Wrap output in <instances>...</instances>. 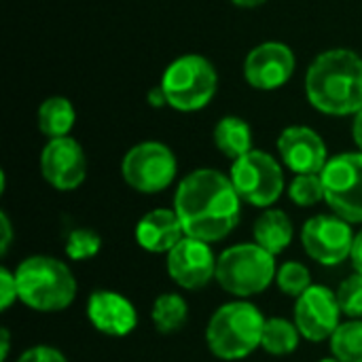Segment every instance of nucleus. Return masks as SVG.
<instances>
[{
  "label": "nucleus",
  "instance_id": "nucleus-3",
  "mask_svg": "<svg viewBox=\"0 0 362 362\" xmlns=\"http://www.w3.org/2000/svg\"><path fill=\"white\" fill-rule=\"evenodd\" d=\"M19 301L36 312H62L76 297V280L66 263L36 255L19 263L15 272Z\"/></svg>",
  "mask_w": 362,
  "mask_h": 362
},
{
  "label": "nucleus",
  "instance_id": "nucleus-17",
  "mask_svg": "<svg viewBox=\"0 0 362 362\" xmlns=\"http://www.w3.org/2000/svg\"><path fill=\"white\" fill-rule=\"evenodd\" d=\"M187 238L182 223L176 214V210L157 208L151 210L140 218L136 225V240L138 244L155 255L170 252L176 244H180Z\"/></svg>",
  "mask_w": 362,
  "mask_h": 362
},
{
  "label": "nucleus",
  "instance_id": "nucleus-28",
  "mask_svg": "<svg viewBox=\"0 0 362 362\" xmlns=\"http://www.w3.org/2000/svg\"><path fill=\"white\" fill-rule=\"evenodd\" d=\"M17 299H19V293H17L15 274H11L6 267H2L0 269V308H2V312H6Z\"/></svg>",
  "mask_w": 362,
  "mask_h": 362
},
{
  "label": "nucleus",
  "instance_id": "nucleus-31",
  "mask_svg": "<svg viewBox=\"0 0 362 362\" xmlns=\"http://www.w3.org/2000/svg\"><path fill=\"white\" fill-rule=\"evenodd\" d=\"M350 259H352V265H354L356 274H362V231L356 233V238H354V246H352Z\"/></svg>",
  "mask_w": 362,
  "mask_h": 362
},
{
  "label": "nucleus",
  "instance_id": "nucleus-18",
  "mask_svg": "<svg viewBox=\"0 0 362 362\" xmlns=\"http://www.w3.org/2000/svg\"><path fill=\"white\" fill-rule=\"evenodd\" d=\"M255 244L265 248L269 255L284 252L293 242V223L282 210H265L252 227Z\"/></svg>",
  "mask_w": 362,
  "mask_h": 362
},
{
  "label": "nucleus",
  "instance_id": "nucleus-23",
  "mask_svg": "<svg viewBox=\"0 0 362 362\" xmlns=\"http://www.w3.org/2000/svg\"><path fill=\"white\" fill-rule=\"evenodd\" d=\"M331 352L339 362H362V320L337 327L331 337Z\"/></svg>",
  "mask_w": 362,
  "mask_h": 362
},
{
  "label": "nucleus",
  "instance_id": "nucleus-6",
  "mask_svg": "<svg viewBox=\"0 0 362 362\" xmlns=\"http://www.w3.org/2000/svg\"><path fill=\"white\" fill-rule=\"evenodd\" d=\"M276 278V261L259 244H238L216 259V282L235 297H252L269 288Z\"/></svg>",
  "mask_w": 362,
  "mask_h": 362
},
{
  "label": "nucleus",
  "instance_id": "nucleus-22",
  "mask_svg": "<svg viewBox=\"0 0 362 362\" xmlns=\"http://www.w3.org/2000/svg\"><path fill=\"white\" fill-rule=\"evenodd\" d=\"M299 337H301V333H299L297 325H293L284 318H269V320H265L261 348L267 354L286 356L297 350Z\"/></svg>",
  "mask_w": 362,
  "mask_h": 362
},
{
  "label": "nucleus",
  "instance_id": "nucleus-9",
  "mask_svg": "<svg viewBox=\"0 0 362 362\" xmlns=\"http://www.w3.org/2000/svg\"><path fill=\"white\" fill-rule=\"evenodd\" d=\"M178 172V163L170 146L161 142H142L129 148L121 163L125 182L138 193H159L168 189Z\"/></svg>",
  "mask_w": 362,
  "mask_h": 362
},
{
  "label": "nucleus",
  "instance_id": "nucleus-8",
  "mask_svg": "<svg viewBox=\"0 0 362 362\" xmlns=\"http://www.w3.org/2000/svg\"><path fill=\"white\" fill-rule=\"evenodd\" d=\"M325 202L335 216L362 223V153H341L322 170Z\"/></svg>",
  "mask_w": 362,
  "mask_h": 362
},
{
  "label": "nucleus",
  "instance_id": "nucleus-27",
  "mask_svg": "<svg viewBox=\"0 0 362 362\" xmlns=\"http://www.w3.org/2000/svg\"><path fill=\"white\" fill-rule=\"evenodd\" d=\"M335 295L341 314L350 316L352 320H358L362 316V274L346 278Z\"/></svg>",
  "mask_w": 362,
  "mask_h": 362
},
{
  "label": "nucleus",
  "instance_id": "nucleus-16",
  "mask_svg": "<svg viewBox=\"0 0 362 362\" xmlns=\"http://www.w3.org/2000/svg\"><path fill=\"white\" fill-rule=\"evenodd\" d=\"M87 316L100 333L110 337H125L138 325V314L132 301L112 291L91 293L87 301Z\"/></svg>",
  "mask_w": 362,
  "mask_h": 362
},
{
  "label": "nucleus",
  "instance_id": "nucleus-33",
  "mask_svg": "<svg viewBox=\"0 0 362 362\" xmlns=\"http://www.w3.org/2000/svg\"><path fill=\"white\" fill-rule=\"evenodd\" d=\"M0 335H2V344H0V361L4 362L8 358V350H11V333H8V329H2L0 331Z\"/></svg>",
  "mask_w": 362,
  "mask_h": 362
},
{
  "label": "nucleus",
  "instance_id": "nucleus-2",
  "mask_svg": "<svg viewBox=\"0 0 362 362\" xmlns=\"http://www.w3.org/2000/svg\"><path fill=\"white\" fill-rule=\"evenodd\" d=\"M305 93L325 115H356L362 110V57L350 49L320 53L308 68Z\"/></svg>",
  "mask_w": 362,
  "mask_h": 362
},
{
  "label": "nucleus",
  "instance_id": "nucleus-35",
  "mask_svg": "<svg viewBox=\"0 0 362 362\" xmlns=\"http://www.w3.org/2000/svg\"><path fill=\"white\" fill-rule=\"evenodd\" d=\"M235 6H242V8H255V6H261L265 4L267 0H231Z\"/></svg>",
  "mask_w": 362,
  "mask_h": 362
},
{
  "label": "nucleus",
  "instance_id": "nucleus-34",
  "mask_svg": "<svg viewBox=\"0 0 362 362\" xmlns=\"http://www.w3.org/2000/svg\"><path fill=\"white\" fill-rule=\"evenodd\" d=\"M148 102H151L153 106H163V104H168L165 93L161 91V87H157L155 91H151V93H148Z\"/></svg>",
  "mask_w": 362,
  "mask_h": 362
},
{
  "label": "nucleus",
  "instance_id": "nucleus-10",
  "mask_svg": "<svg viewBox=\"0 0 362 362\" xmlns=\"http://www.w3.org/2000/svg\"><path fill=\"white\" fill-rule=\"evenodd\" d=\"M301 244L310 259L320 265L333 267L350 259L354 246V233L348 221L339 216H314L303 225Z\"/></svg>",
  "mask_w": 362,
  "mask_h": 362
},
{
  "label": "nucleus",
  "instance_id": "nucleus-11",
  "mask_svg": "<svg viewBox=\"0 0 362 362\" xmlns=\"http://www.w3.org/2000/svg\"><path fill=\"white\" fill-rule=\"evenodd\" d=\"M297 59L284 42H263L255 47L244 62V78L250 87L261 91H274L286 85L295 72Z\"/></svg>",
  "mask_w": 362,
  "mask_h": 362
},
{
  "label": "nucleus",
  "instance_id": "nucleus-20",
  "mask_svg": "<svg viewBox=\"0 0 362 362\" xmlns=\"http://www.w3.org/2000/svg\"><path fill=\"white\" fill-rule=\"evenodd\" d=\"M76 112L68 98L53 95L47 98L38 108V129L49 138H66L74 127Z\"/></svg>",
  "mask_w": 362,
  "mask_h": 362
},
{
  "label": "nucleus",
  "instance_id": "nucleus-24",
  "mask_svg": "<svg viewBox=\"0 0 362 362\" xmlns=\"http://www.w3.org/2000/svg\"><path fill=\"white\" fill-rule=\"evenodd\" d=\"M288 197L301 206L310 208L325 199V185L320 174H297L288 185Z\"/></svg>",
  "mask_w": 362,
  "mask_h": 362
},
{
  "label": "nucleus",
  "instance_id": "nucleus-36",
  "mask_svg": "<svg viewBox=\"0 0 362 362\" xmlns=\"http://www.w3.org/2000/svg\"><path fill=\"white\" fill-rule=\"evenodd\" d=\"M320 362H339V361H337V358L333 356V358H322V361H320Z\"/></svg>",
  "mask_w": 362,
  "mask_h": 362
},
{
  "label": "nucleus",
  "instance_id": "nucleus-7",
  "mask_svg": "<svg viewBox=\"0 0 362 362\" xmlns=\"http://www.w3.org/2000/svg\"><path fill=\"white\" fill-rule=\"evenodd\" d=\"M229 178L240 199L257 208H269L284 191V172L280 163L269 153L257 148L233 161Z\"/></svg>",
  "mask_w": 362,
  "mask_h": 362
},
{
  "label": "nucleus",
  "instance_id": "nucleus-21",
  "mask_svg": "<svg viewBox=\"0 0 362 362\" xmlns=\"http://www.w3.org/2000/svg\"><path fill=\"white\" fill-rule=\"evenodd\" d=\"M151 318H153L159 333H163V335L178 333L189 318V305H187L182 295L163 293L155 299L153 310H151Z\"/></svg>",
  "mask_w": 362,
  "mask_h": 362
},
{
  "label": "nucleus",
  "instance_id": "nucleus-12",
  "mask_svg": "<svg viewBox=\"0 0 362 362\" xmlns=\"http://www.w3.org/2000/svg\"><path fill=\"white\" fill-rule=\"evenodd\" d=\"M42 178L57 191H74L87 178V159L81 144L66 136L53 138L40 153Z\"/></svg>",
  "mask_w": 362,
  "mask_h": 362
},
{
  "label": "nucleus",
  "instance_id": "nucleus-4",
  "mask_svg": "<svg viewBox=\"0 0 362 362\" xmlns=\"http://www.w3.org/2000/svg\"><path fill=\"white\" fill-rule=\"evenodd\" d=\"M265 318L248 301H233L221 305L206 329L210 352L223 361H240L261 348Z\"/></svg>",
  "mask_w": 362,
  "mask_h": 362
},
{
  "label": "nucleus",
  "instance_id": "nucleus-5",
  "mask_svg": "<svg viewBox=\"0 0 362 362\" xmlns=\"http://www.w3.org/2000/svg\"><path fill=\"white\" fill-rule=\"evenodd\" d=\"M168 106L180 112H195L210 104L218 87V74L204 55H182L174 59L159 83Z\"/></svg>",
  "mask_w": 362,
  "mask_h": 362
},
{
  "label": "nucleus",
  "instance_id": "nucleus-25",
  "mask_svg": "<svg viewBox=\"0 0 362 362\" xmlns=\"http://www.w3.org/2000/svg\"><path fill=\"white\" fill-rule=\"evenodd\" d=\"M276 282H278V288H280L284 295L295 297V299H299V297L312 286L310 269H308L303 263H297V261H286V263L278 269Z\"/></svg>",
  "mask_w": 362,
  "mask_h": 362
},
{
  "label": "nucleus",
  "instance_id": "nucleus-13",
  "mask_svg": "<svg viewBox=\"0 0 362 362\" xmlns=\"http://www.w3.org/2000/svg\"><path fill=\"white\" fill-rule=\"evenodd\" d=\"M170 278L187 291H197L216 278V257L208 242L185 238L168 252L165 261Z\"/></svg>",
  "mask_w": 362,
  "mask_h": 362
},
{
  "label": "nucleus",
  "instance_id": "nucleus-14",
  "mask_svg": "<svg viewBox=\"0 0 362 362\" xmlns=\"http://www.w3.org/2000/svg\"><path fill=\"white\" fill-rule=\"evenodd\" d=\"M337 295L327 286H310L295 303V325L308 341L331 339L339 327Z\"/></svg>",
  "mask_w": 362,
  "mask_h": 362
},
{
  "label": "nucleus",
  "instance_id": "nucleus-30",
  "mask_svg": "<svg viewBox=\"0 0 362 362\" xmlns=\"http://www.w3.org/2000/svg\"><path fill=\"white\" fill-rule=\"evenodd\" d=\"M0 229H2L0 250H2V255H6L8 252V246H11V240H13V229H11V221H8L6 212L0 214Z\"/></svg>",
  "mask_w": 362,
  "mask_h": 362
},
{
  "label": "nucleus",
  "instance_id": "nucleus-19",
  "mask_svg": "<svg viewBox=\"0 0 362 362\" xmlns=\"http://www.w3.org/2000/svg\"><path fill=\"white\" fill-rule=\"evenodd\" d=\"M214 144L225 157L235 161L252 151V129L240 117H225L214 127Z\"/></svg>",
  "mask_w": 362,
  "mask_h": 362
},
{
  "label": "nucleus",
  "instance_id": "nucleus-1",
  "mask_svg": "<svg viewBox=\"0 0 362 362\" xmlns=\"http://www.w3.org/2000/svg\"><path fill=\"white\" fill-rule=\"evenodd\" d=\"M174 210L187 238L212 244L225 240L238 227L242 199L229 176L212 168H202L180 180L174 195Z\"/></svg>",
  "mask_w": 362,
  "mask_h": 362
},
{
  "label": "nucleus",
  "instance_id": "nucleus-15",
  "mask_svg": "<svg viewBox=\"0 0 362 362\" xmlns=\"http://www.w3.org/2000/svg\"><path fill=\"white\" fill-rule=\"evenodd\" d=\"M278 153L295 174H322L329 163L325 140L305 125L286 127L278 138Z\"/></svg>",
  "mask_w": 362,
  "mask_h": 362
},
{
  "label": "nucleus",
  "instance_id": "nucleus-32",
  "mask_svg": "<svg viewBox=\"0 0 362 362\" xmlns=\"http://www.w3.org/2000/svg\"><path fill=\"white\" fill-rule=\"evenodd\" d=\"M352 136H354V142H356V146L361 148V153H362V110H358V112H356V117H354Z\"/></svg>",
  "mask_w": 362,
  "mask_h": 362
},
{
  "label": "nucleus",
  "instance_id": "nucleus-26",
  "mask_svg": "<svg viewBox=\"0 0 362 362\" xmlns=\"http://www.w3.org/2000/svg\"><path fill=\"white\" fill-rule=\"evenodd\" d=\"M66 255L72 261L93 259L102 248V238L91 229H74L66 238Z\"/></svg>",
  "mask_w": 362,
  "mask_h": 362
},
{
  "label": "nucleus",
  "instance_id": "nucleus-29",
  "mask_svg": "<svg viewBox=\"0 0 362 362\" xmlns=\"http://www.w3.org/2000/svg\"><path fill=\"white\" fill-rule=\"evenodd\" d=\"M17 362H68L66 356L51 346H36L25 350Z\"/></svg>",
  "mask_w": 362,
  "mask_h": 362
}]
</instances>
